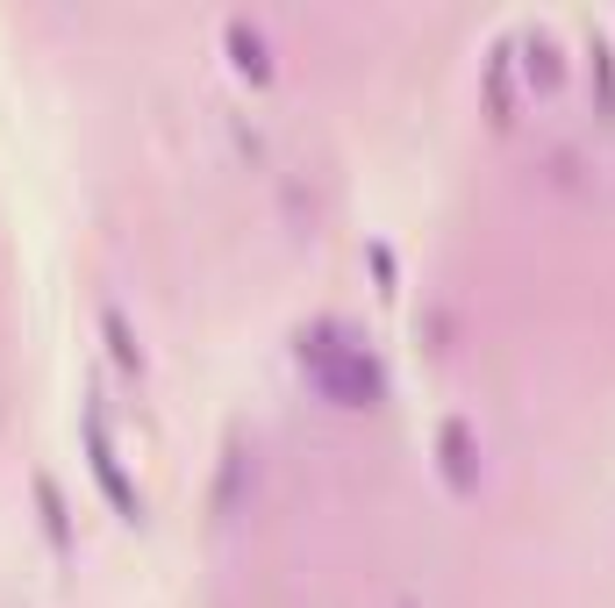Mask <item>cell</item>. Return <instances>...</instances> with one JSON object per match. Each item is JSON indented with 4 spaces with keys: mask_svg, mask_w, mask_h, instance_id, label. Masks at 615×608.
I'll list each match as a JSON object with an SVG mask.
<instances>
[{
    "mask_svg": "<svg viewBox=\"0 0 615 608\" xmlns=\"http://www.w3.org/2000/svg\"><path fill=\"white\" fill-rule=\"evenodd\" d=\"M300 372L316 380V394H330L337 409H373L379 401V372L337 322H322L316 336H300Z\"/></svg>",
    "mask_w": 615,
    "mask_h": 608,
    "instance_id": "1",
    "label": "cell"
},
{
    "mask_svg": "<svg viewBox=\"0 0 615 608\" xmlns=\"http://www.w3.org/2000/svg\"><path fill=\"white\" fill-rule=\"evenodd\" d=\"M87 451H93V480L107 486V502H115L122 516L136 523V494H129V480H122V466H115V444H107V423H101V409L87 415Z\"/></svg>",
    "mask_w": 615,
    "mask_h": 608,
    "instance_id": "2",
    "label": "cell"
}]
</instances>
